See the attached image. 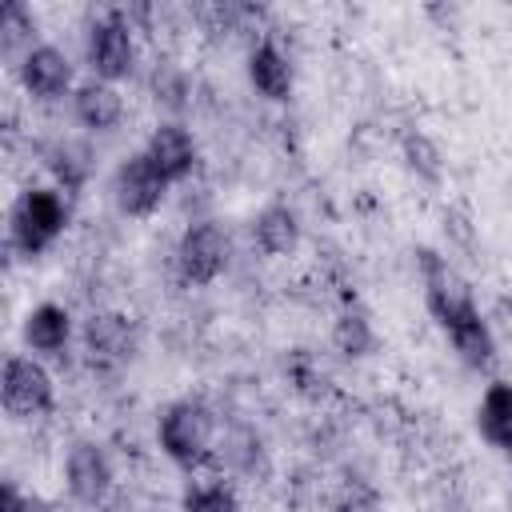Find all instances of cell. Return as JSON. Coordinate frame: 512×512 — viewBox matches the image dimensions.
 Segmentation results:
<instances>
[{"label":"cell","mask_w":512,"mask_h":512,"mask_svg":"<svg viewBox=\"0 0 512 512\" xmlns=\"http://www.w3.org/2000/svg\"><path fill=\"white\" fill-rule=\"evenodd\" d=\"M160 452L180 468H200L216 448V416L204 400H172L156 424Z\"/></svg>","instance_id":"cell-1"},{"label":"cell","mask_w":512,"mask_h":512,"mask_svg":"<svg viewBox=\"0 0 512 512\" xmlns=\"http://www.w3.org/2000/svg\"><path fill=\"white\" fill-rule=\"evenodd\" d=\"M476 428L492 448L512 452V384L492 380L484 388V400L476 408Z\"/></svg>","instance_id":"cell-15"},{"label":"cell","mask_w":512,"mask_h":512,"mask_svg":"<svg viewBox=\"0 0 512 512\" xmlns=\"http://www.w3.org/2000/svg\"><path fill=\"white\" fill-rule=\"evenodd\" d=\"M444 224H448V236H452L464 252H472V248H476V232H472V224H468V216H464V212H444Z\"/></svg>","instance_id":"cell-27"},{"label":"cell","mask_w":512,"mask_h":512,"mask_svg":"<svg viewBox=\"0 0 512 512\" xmlns=\"http://www.w3.org/2000/svg\"><path fill=\"white\" fill-rule=\"evenodd\" d=\"M332 348L348 360H364L376 352V328L360 308H344L332 324Z\"/></svg>","instance_id":"cell-17"},{"label":"cell","mask_w":512,"mask_h":512,"mask_svg":"<svg viewBox=\"0 0 512 512\" xmlns=\"http://www.w3.org/2000/svg\"><path fill=\"white\" fill-rule=\"evenodd\" d=\"M72 112L88 132H112L124 120V96L116 92V84L92 76L72 92Z\"/></svg>","instance_id":"cell-12"},{"label":"cell","mask_w":512,"mask_h":512,"mask_svg":"<svg viewBox=\"0 0 512 512\" xmlns=\"http://www.w3.org/2000/svg\"><path fill=\"white\" fill-rule=\"evenodd\" d=\"M64 480H68V492L80 504H100L112 492L116 472H112L108 452L96 440H76L64 456Z\"/></svg>","instance_id":"cell-9"},{"label":"cell","mask_w":512,"mask_h":512,"mask_svg":"<svg viewBox=\"0 0 512 512\" xmlns=\"http://www.w3.org/2000/svg\"><path fill=\"white\" fill-rule=\"evenodd\" d=\"M44 160H48V172L64 184V192H80L92 176V152L76 140H56Z\"/></svg>","instance_id":"cell-19"},{"label":"cell","mask_w":512,"mask_h":512,"mask_svg":"<svg viewBox=\"0 0 512 512\" xmlns=\"http://www.w3.org/2000/svg\"><path fill=\"white\" fill-rule=\"evenodd\" d=\"M84 56L96 80H124L136 68V40H132V20L128 8H108L104 16H96L88 24V40H84Z\"/></svg>","instance_id":"cell-4"},{"label":"cell","mask_w":512,"mask_h":512,"mask_svg":"<svg viewBox=\"0 0 512 512\" xmlns=\"http://www.w3.org/2000/svg\"><path fill=\"white\" fill-rule=\"evenodd\" d=\"M84 352L96 372H116L136 352V328L124 312H92L84 324Z\"/></svg>","instance_id":"cell-7"},{"label":"cell","mask_w":512,"mask_h":512,"mask_svg":"<svg viewBox=\"0 0 512 512\" xmlns=\"http://www.w3.org/2000/svg\"><path fill=\"white\" fill-rule=\"evenodd\" d=\"M144 156L164 176V184H180V180L192 176V168L200 160V148H196V140H192V132L184 124L164 120V124L152 128V136L144 144Z\"/></svg>","instance_id":"cell-10"},{"label":"cell","mask_w":512,"mask_h":512,"mask_svg":"<svg viewBox=\"0 0 512 512\" xmlns=\"http://www.w3.org/2000/svg\"><path fill=\"white\" fill-rule=\"evenodd\" d=\"M248 80L264 100H288L292 96V60L280 52L276 40H256L248 52Z\"/></svg>","instance_id":"cell-13"},{"label":"cell","mask_w":512,"mask_h":512,"mask_svg":"<svg viewBox=\"0 0 512 512\" xmlns=\"http://www.w3.org/2000/svg\"><path fill=\"white\" fill-rule=\"evenodd\" d=\"M56 404L52 376L32 356H8L4 360V408L12 416H44Z\"/></svg>","instance_id":"cell-6"},{"label":"cell","mask_w":512,"mask_h":512,"mask_svg":"<svg viewBox=\"0 0 512 512\" xmlns=\"http://www.w3.org/2000/svg\"><path fill=\"white\" fill-rule=\"evenodd\" d=\"M252 240L264 256H288L300 244V220L288 204H268L252 220Z\"/></svg>","instance_id":"cell-16"},{"label":"cell","mask_w":512,"mask_h":512,"mask_svg":"<svg viewBox=\"0 0 512 512\" xmlns=\"http://www.w3.org/2000/svg\"><path fill=\"white\" fill-rule=\"evenodd\" d=\"M284 372H288V384L300 392V396H308V400H320L324 392H328V372L320 368V360L308 352V348H296L288 360H284Z\"/></svg>","instance_id":"cell-22"},{"label":"cell","mask_w":512,"mask_h":512,"mask_svg":"<svg viewBox=\"0 0 512 512\" xmlns=\"http://www.w3.org/2000/svg\"><path fill=\"white\" fill-rule=\"evenodd\" d=\"M16 72H20L24 92L36 100H60L72 88V60L56 44H36L32 52H24Z\"/></svg>","instance_id":"cell-11"},{"label":"cell","mask_w":512,"mask_h":512,"mask_svg":"<svg viewBox=\"0 0 512 512\" xmlns=\"http://www.w3.org/2000/svg\"><path fill=\"white\" fill-rule=\"evenodd\" d=\"M32 36H36V16L24 8V4H4L0 8V52L4 56H16V48L24 44V52H32L36 44H32Z\"/></svg>","instance_id":"cell-23"},{"label":"cell","mask_w":512,"mask_h":512,"mask_svg":"<svg viewBox=\"0 0 512 512\" xmlns=\"http://www.w3.org/2000/svg\"><path fill=\"white\" fill-rule=\"evenodd\" d=\"M68 224V204L56 188H24L8 216V244L24 260L40 256Z\"/></svg>","instance_id":"cell-2"},{"label":"cell","mask_w":512,"mask_h":512,"mask_svg":"<svg viewBox=\"0 0 512 512\" xmlns=\"http://www.w3.org/2000/svg\"><path fill=\"white\" fill-rule=\"evenodd\" d=\"M448 340H452L456 356H460L468 368H476V372L496 368V336H492V328H488L484 316H476V320H468L464 328L448 332Z\"/></svg>","instance_id":"cell-18"},{"label":"cell","mask_w":512,"mask_h":512,"mask_svg":"<svg viewBox=\"0 0 512 512\" xmlns=\"http://www.w3.org/2000/svg\"><path fill=\"white\" fill-rule=\"evenodd\" d=\"M72 340V316L64 304H36L28 316H24V344L32 352H44V356H64Z\"/></svg>","instance_id":"cell-14"},{"label":"cell","mask_w":512,"mask_h":512,"mask_svg":"<svg viewBox=\"0 0 512 512\" xmlns=\"http://www.w3.org/2000/svg\"><path fill=\"white\" fill-rule=\"evenodd\" d=\"M164 192H168V184H164V176L148 164L144 152L120 160V168H116V176H112V196H116V208H120L124 216H152V212L160 208Z\"/></svg>","instance_id":"cell-8"},{"label":"cell","mask_w":512,"mask_h":512,"mask_svg":"<svg viewBox=\"0 0 512 512\" xmlns=\"http://www.w3.org/2000/svg\"><path fill=\"white\" fill-rule=\"evenodd\" d=\"M0 512H52V504L44 496L20 492L12 480H4V488H0Z\"/></svg>","instance_id":"cell-26"},{"label":"cell","mask_w":512,"mask_h":512,"mask_svg":"<svg viewBox=\"0 0 512 512\" xmlns=\"http://www.w3.org/2000/svg\"><path fill=\"white\" fill-rule=\"evenodd\" d=\"M152 92H156V104H164L168 112H180L188 104V76L184 68H176L172 60H160L156 72H152Z\"/></svg>","instance_id":"cell-24"},{"label":"cell","mask_w":512,"mask_h":512,"mask_svg":"<svg viewBox=\"0 0 512 512\" xmlns=\"http://www.w3.org/2000/svg\"><path fill=\"white\" fill-rule=\"evenodd\" d=\"M184 512H240V496L224 480H192L180 496Z\"/></svg>","instance_id":"cell-21"},{"label":"cell","mask_w":512,"mask_h":512,"mask_svg":"<svg viewBox=\"0 0 512 512\" xmlns=\"http://www.w3.org/2000/svg\"><path fill=\"white\" fill-rule=\"evenodd\" d=\"M176 268L184 284H212L228 268V232L216 220H192L176 244Z\"/></svg>","instance_id":"cell-5"},{"label":"cell","mask_w":512,"mask_h":512,"mask_svg":"<svg viewBox=\"0 0 512 512\" xmlns=\"http://www.w3.org/2000/svg\"><path fill=\"white\" fill-rule=\"evenodd\" d=\"M332 512H384V500H380V492H376L372 484L352 480V484H344V492L336 496V508H332Z\"/></svg>","instance_id":"cell-25"},{"label":"cell","mask_w":512,"mask_h":512,"mask_svg":"<svg viewBox=\"0 0 512 512\" xmlns=\"http://www.w3.org/2000/svg\"><path fill=\"white\" fill-rule=\"evenodd\" d=\"M416 260H420V276H424V304H428L432 320H436L444 332H456V328H464L468 320L480 316L468 280H464L440 252L416 248Z\"/></svg>","instance_id":"cell-3"},{"label":"cell","mask_w":512,"mask_h":512,"mask_svg":"<svg viewBox=\"0 0 512 512\" xmlns=\"http://www.w3.org/2000/svg\"><path fill=\"white\" fill-rule=\"evenodd\" d=\"M400 152L408 160V168L424 180V184H440L444 180V156L432 144V136H424L420 128H400Z\"/></svg>","instance_id":"cell-20"}]
</instances>
